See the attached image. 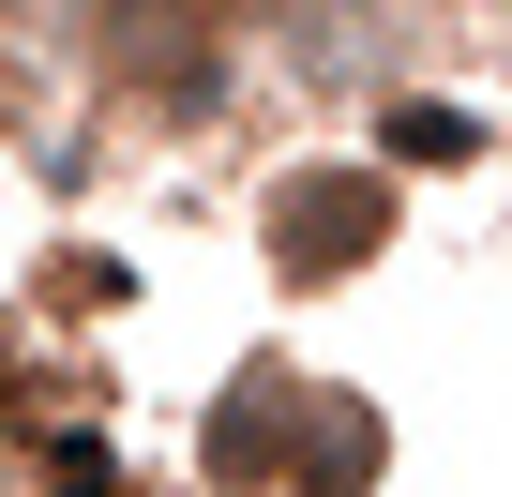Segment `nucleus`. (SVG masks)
<instances>
[{"label":"nucleus","instance_id":"20e7f679","mask_svg":"<svg viewBox=\"0 0 512 497\" xmlns=\"http://www.w3.org/2000/svg\"><path fill=\"white\" fill-rule=\"evenodd\" d=\"M377 151H392V166H467L482 121H467V106H377Z\"/></svg>","mask_w":512,"mask_h":497},{"label":"nucleus","instance_id":"f257e3e1","mask_svg":"<svg viewBox=\"0 0 512 497\" xmlns=\"http://www.w3.org/2000/svg\"><path fill=\"white\" fill-rule=\"evenodd\" d=\"M256 241H272L287 287H347L362 257H392V166L377 151H317L256 196Z\"/></svg>","mask_w":512,"mask_h":497},{"label":"nucleus","instance_id":"39448f33","mask_svg":"<svg viewBox=\"0 0 512 497\" xmlns=\"http://www.w3.org/2000/svg\"><path fill=\"white\" fill-rule=\"evenodd\" d=\"M46 482H61V497H136V482H121V452H106V437H46Z\"/></svg>","mask_w":512,"mask_h":497},{"label":"nucleus","instance_id":"f03ea898","mask_svg":"<svg viewBox=\"0 0 512 497\" xmlns=\"http://www.w3.org/2000/svg\"><path fill=\"white\" fill-rule=\"evenodd\" d=\"M317 407H332V377H302L287 347H256V362L211 392V422H196V467H211V497H287V482H302V437H317Z\"/></svg>","mask_w":512,"mask_h":497},{"label":"nucleus","instance_id":"7ed1b4c3","mask_svg":"<svg viewBox=\"0 0 512 497\" xmlns=\"http://www.w3.org/2000/svg\"><path fill=\"white\" fill-rule=\"evenodd\" d=\"M377 467H392V422H377L362 392H332L317 437H302V482H287V497H377Z\"/></svg>","mask_w":512,"mask_h":497}]
</instances>
